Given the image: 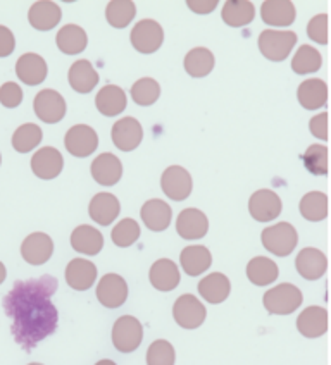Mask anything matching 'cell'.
I'll return each mask as SVG.
<instances>
[{"label": "cell", "instance_id": "obj_1", "mask_svg": "<svg viewBox=\"0 0 331 365\" xmlns=\"http://www.w3.org/2000/svg\"><path fill=\"white\" fill-rule=\"evenodd\" d=\"M57 286V279L52 276L16 281L4 298V309L12 322L11 333L23 350H33L57 329L59 315L52 304Z\"/></svg>", "mask_w": 331, "mask_h": 365}, {"label": "cell", "instance_id": "obj_2", "mask_svg": "<svg viewBox=\"0 0 331 365\" xmlns=\"http://www.w3.org/2000/svg\"><path fill=\"white\" fill-rule=\"evenodd\" d=\"M260 242L269 254L276 257H287L295 250L299 243V235L295 227L290 222H278L275 226H269L260 235Z\"/></svg>", "mask_w": 331, "mask_h": 365}, {"label": "cell", "instance_id": "obj_3", "mask_svg": "<svg viewBox=\"0 0 331 365\" xmlns=\"http://www.w3.org/2000/svg\"><path fill=\"white\" fill-rule=\"evenodd\" d=\"M302 292L297 286L283 283L271 288L264 294V307L269 314L290 315L302 305Z\"/></svg>", "mask_w": 331, "mask_h": 365}, {"label": "cell", "instance_id": "obj_4", "mask_svg": "<svg viewBox=\"0 0 331 365\" xmlns=\"http://www.w3.org/2000/svg\"><path fill=\"white\" fill-rule=\"evenodd\" d=\"M297 43V35L293 31L264 30L259 35V51L271 62L285 61Z\"/></svg>", "mask_w": 331, "mask_h": 365}, {"label": "cell", "instance_id": "obj_5", "mask_svg": "<svg viewBox=\"0 0 331 365\" xmlns=\"http://www.w3.org/2000/svg\"><path fill=\"white\" fill-rule=\"evenodd\" d=\"M143 327L133 315H124L116 321L113 327V345L121 354H131L142 345Z\"/></svg>", "mask_w": 331, "mask_h": 365}, {"label": "cell", "instance_id": "obj_6", "mask_svg": "<svg viewBox=\"0 0 331 365\" xmlns=\"http://www.w3.org/2000/svg\"><path fill=\"white\" fill-rule=\"evenodd\" d=\"M173 315H175L176 324L183 327V329H197V327L204 324L207 310L197 297L186 293L181 294L175 302Z\"/></svg>", "mask_w": 331, "mask_h": 365}, {"label": "cell", "instance_id": "obj_7", "mask_svg": "<svg viewBox=\"0 0 331 365\" xmlns=\"http://www.w3.org/2000/svg\"><path fill=\"white\" fill-rule=\"evenodd\" d=\"M164 41L163 26L154 19H143L135 24L131 31V45L140 53H154Z\"/></svg>", "mask_w": 331, "mask_h": 365}, {"label": "cell", "instance_id": "obj_8", "mask_svg": "<svg viewBox=\"0 0 331 365\" xmlns=\"http://www.w3.org/2000/svg\"><path fill=\"white\" fill-rule=\"evenodd\" d=\"M64 147L71 155L85 157L92 155L98 147V136L93 128L86 126V124H76V126L69 128V131L64 136Z\"/></svg>", "mask_w": 331, "mask_h": 365}, {"label": "cell", "instance_id": "obj_9", "mask_svg": "<svg viewBox=\"0 0 331 365\" xmlns=\"http://www.w3.org/2000/svg\"><path fill=\"white\" fill-rule=\"evenodd\" d=\"M161 188L166 197L175 202H183L190 197L193 188V181L190 173L180 165H171L161 176Z\"/></svg>", "mask_w": 331, "mask_h": 365}, {"label": "cell", "instance_id": "obj_10", "mask_svg": "<svg viewBox=\"0 0 331 365\" xmlns=\"http://www.w3.org/2000/svg\"><path fill=\"white\" fill-rule=\"evenodd\" d=\"M36 118L40 121L47 124L59 123L66 115V101L64 97L56 90H41L35 97V103H33Z\"/></svg>", "mask_w": 331, "mask_h": 365}, {"label": "cell", "instance_id": "obj_11", "mask_svg": "<svg viewBox=\"0 0 331 365\" xmlns=\"http://www.w3.org/2000/svg\"><path fill=\"white\" fill-rule=\"evenodd\" d=\"M280 197L273 190H259L248 200V212L259 222H271L281 214Z\"/></svg>", "mask_w": 331, "mask_h": 365}, {"label": "cell", "instance_id": "obj_12", "mask_svg": "<svg viewBox=\"0 0 331 365\" xmlns=\"http://www.w3.org/2000/svg\"><path fill=\"white\" fill-rule=\"evenodd\" d=\"M128 298V284L119 274H106L97 284V300L106 309H119Z\"/></svg>", "mask_w": 331, "mask_h": 365}, {"label": "cell", "instance_id": "obj_13", "mask_svg": "<svg viewBox=\"0 0 331 365\" xmlns=\"http://www.w3.org/2000/svg\"><path fill=\"white\" fill-rule=\"evenodd\" d=\"M54 254V242L49 235L45 233H31L24 238L21 245V255L31 265H41L49 262Z\"/></svg>", "mask_w": 331, "mask_h": 365}, {"label": "cell", "instance_id": "obj_14", "mask_svg": "<svg viewBox=\"0 0 331 365\" xmlns=\"http://www.w3.org/2000/svg\"><path fill=\"white\" fill-rule=\"evenodd\" d=\"M62 168H64V159L54 147L40 148L31 159V171L40 180H54L62 173Z\"/></svg>", "mask_w": 331, "mask_h": 365}, {"label": "cell", "instance_id": "obj_15", "mask_svg": "<svg viewBox=\"0 0 331 365\" xmlns=\"http://www.w3.org/2000/svg\"><path fill=\"white\" fill-rule=\"evenodd\" d=\"M142 124L135 118H123L113 126V142L119 150L131 152L142 143Z\"/></svg>", "mask_w": 331, "mask_h": 365}, {"label": "cell", "instance_id": "obj_16", "mask_svg": "<svg viewBox=\"0 0 331 365\" xmlns=\"http://www.w3.org/2000/svg\"><path fill=\"white\" fill-rule=\"evenodd\" d=\"M176 231L183 240H200L209 231L207 215L198 209H185L176 219Z\"/></svg>", "mask_w": 331, "mask_h": 365}, {"label": "cell", "instance_id": "obj_17", "mask_svg": "<svg viewBox=\"0 0 331 365\" xmlns=\"http://www.w3.org/2000/svg\"><path fill=\"white\" fill-rule=\"evenodd\" d=\"M297 329L304 338H321L328 331V312L322 307H307L297 319Z\"/></svg>", "mask_w": 331, "mask_h": 365}, {"label": "cell", "instance_id": "obj_18", "mask_svg": "<svg viewBox=\"0 0 331 365\" xmlns=\"http://www.w3.org/2000/svg\"><path fill=\"white\" fill-rule=\"evenodd\" d=\"M47 71V62L39 53H24L16 62V74L28 86H36L45 81Z\"/></svg>", "mask_w": 331, "mask_h": 365}, {"label": "cell", "instance_id": "obj_19", "mask_svg": "<svg viewBox=\"0 0 331 365\" xmlns=\"http://www.w3.org/2000/svg\"><path fill=\"white\" fill-rule=\"evenodd\" d=\"M295 267L304 279L316 281L325 276L326 269H328V259L317 248H304L297 255Z\"/></svg>", "mask_w": 331, "mask_h": 365}, {"label": "cell", "instance_id": "obj_20", "mask_svg": "<svg viewBox=\"0 0 331 365\" xmlns=\"http://www.w3.org/2000/svg\"><path fill=\"white\" fill-rule=\"evenodd\" d=\"M97 281V267L85 259H74L66 267V283L76 292H86Z\"/></svg>", "mask_w": 331, "mask_h": 365}, {"label": "cell", "instance_id": "obj_21", "mask_svg": "<svg viewBox=\"0 0 331 365\" xmlns=\"http://www.w3.org/2000/svg\"><path fill=\"white\" fill-rule=\"evenodd\" d=\"M62 18L61 7L56 2L51 0H40L31 6L30 12H28V21L35 30L49 31L59 24Z\"/></svg>", "mask_w": 331, "mask_h": 365}, {"label": "cell", "instance_id": "obj_22", "mask_svg": "<svg viewBox=\"0 0 331 365\" xmlns=\"http://www.w3.org/2000/svg\"><path fill=\"white\" fill-rule=\"evenodd\" d=\"M148 279L159 292H173L181 281L180 269L173 260L161 259L152 264L151 271H148Z\"/></svg>", "mask_w": 331, "mask_h": 365}, {"label": "cell", "instance_id": "obj_23", "mask_svg": "<svg viewBox=\"0 0 331 365\" xmlns=\"http://www.w3.org/2000/svg\"><path fill=\"white\" fill-rule=\"evenodd\" d=\"M123 176V164L113 153H101L92 163V178L101 186H114Z\"/></svg>", "mask_w": 331, "mask_h": 365}, {"label": "cell", "instance_id": "obj_24", "mask_svg": "<svg viewBox=\"0 0 331 365\" xmlns=\"http://www.w3.org/2000/svg\"><path fill=\"white\" fill-rule=\"evenodd\" d=\"M295 16V6L290 0H266L260 7V18L269 26H290Z\"/></svg>", "mask_w": 331, "mask_h": 365}, {"label": "cell", "instance_id": "obj_25", "mask_svg": "<svg viewBox=\"0 0 331 365\" xmlns=\"http://www.w3.org/2000/svg\"><path fill=\"white\" fill-rule=\"evenodd\" d=\"M140 215H142V221L148 230L159 233V231L168 230L169 224H171L173 210L164 200L152 198V200H147L143 203Z\"/></svg>", "mask_w": 331, "mask_h": 365}, {"label": "cell", "instance_id": "obj_26", "mask_svg": "<svg viewBox=\"0 0 331 365\" xmlns=\"http://www.w3.org/2000/svg\"><path fill=\"white\" fill-rule=\"evenodd\" d=\"M119 200L111 193H97L88 207L90 217L101 226H111V222H114L119 215Z\"/></svg>", "mask_w": 331, "mask_h": 365}, {"label": "cell", "instance_id": "obj_27", "mask_svg": "<svg viewBox=\"0 0 331 365\" xmlns=\"http://www.w3.org/2000/svg\"><path fill=\"white\" fill-rule=\"evenodd\" d=\"M297 97H299L300 106L307 110H316L320 107H325L328 102V85L326 81L317 80V78H310L300 83L299 90H297Z\"/></svg>", "mask_w": 331, "mask_h": 365}, {"label": "cell", "instance_id": "obj_28", "mask_svg": "<svg viewBox=\"0 0 331 365\" xmlns=\"http://www.w3.org/2000/svg\"><path fill=\"white\" fill-rule=\"evenodd\" d=\"M231 284L230 279L221 272H213L198 283V293L204 298L207 304H223L230 297Z\"/></svg>", "mask_w": 331, "mask_h": 365}, {"label": "cell", "instance_id": "obj_29", "mask_svg": "<svg viewBox=\"0 0 331 365\" xmlns=\"http://www.w3.org/2000/svg\"><path fill=\"white\" fill-rule=\"evenodd\" d=\"M95 106H97V110L101 112L102 115L114 118V115H119L121 112H124V109H126V93H124V90L119 88V86L106 85L97 93Z\"/></svg>", "mask_w": 331, "mask_h": 365}, {"label": "cell", "instance_id": "obj_30", "mask_svg": "<svg viewBox=\"0 0 331 365\" xmlns=\"http://www.w3.org/2000/svg\"><path fill=\"white\" fill-rule=\"evenodd\" d=\"M71 247L78 254L83 255H97L103 247V236L97 227L92 226H78L71 235Z\"/></svg>", "mask_w": 331, "mask_h": 365}, {"label": "cell", "instance_id": "obj_31", "mask_svg": "<svg viewBox=\"0 0 331 365\" xmlns=\"http://www.w3.org/2000/svg\"><path fill=\"white\" fill-rule=\"evenodd\" d=\"M69 85L78 93H90L98 83V74L93 69L92 62L90 61H76L69 68L68 73Z\"/></svg>", "mask_w": 331, "mask_h": 365}, {"label": "cell", "instance_id": "obj_32", "mask_svg": "<svg viewBox=\"0 0 331 365\" xmlns=\"http://www.w3.org/2000/svg\"><path fill=\"white\" fill-rule=\"evenodd\" d=\"M280 276V267L268 257H254L247 264V277L255 286H268L275 283Z\"/></svg>", "mask_w": 331, "mask_h": 365}, {"label": "cell", "instance_id": "obj_33", "mask_svg": "<svg viewBox=\"0 0 331 365\" xmlns=\"http://www.w3.org/2000/svg\"><path fill=\"white\" fill-rule=\"evenodd\" d=\"M223 21L231 28H242L254 21L255 7L248 0H228L223 7Z\"/></svg>", "mask_w": 331, "mask_h": 365}, {"label": "cell", "instance_id": "obj_34", "mask_svg": "<svg viewBox=\"0 0 331 365\" xmlns=\"http://www.w3.org/2000/svg\"><path fill=\"white\" fill-rule=\"evenodd\" d=\"M181 267L185 269V272L188 276H200L202 272H205L207 269L213 264V255L202 245H192V247H186L181 252Z\"/></svg>", "mask_w": 331, "mask_h": 365}, {"label": "cell", "instance_id": "obj_35", "mask_svg": "<svg viewBox=\"0 0 331 365\" xmlns=\"http://www.w3.org/2000/svg\"><path fill=\"white\" fill-rule=\"evenodd\" d=\"M86 43H88V36L78 24H66L57 33V47L62 53H68V56L81 53L86 48Z\"/></svg>", "mask_w": 331, "mask_h": 365}, {"label": "cell", "instance_id": "obj_36", "mask_svg": "<svg viewBox=\"0 0 331 365\" xmlns=\"http://www.w3.org/2000/svg\"><path fill=\"white\" fill-rule=\"evenodd\" d=\"M214 56L209 48L197 47L185 57V71L192 78H204L214 69Z\"/></svg>", "mask_w": 331, "mask_h": 365}, {"label": "cell", "instance_id": "obj_37", "mask_svg": "<svg viewBox=\"0 0 331 365\" xmlns=\"http://www.w3.org/2000/svg\"><path fill=\"white\" fill-rule=\"evenodd\" d=\"M300 214L302 217L310 222L322 221L328 217V197L322 192H309L302 197L300 200Z\"/></svg>", "mask_w": 331, "mask_h": 365}, {"label": "cell", "instance_id": "obj_38", "mask_svg": "<svg viewBox=\"0 0 331 365\" xmlns=\"http://www.w3.org/2000/svg\"><path fill=\"white\" fill-rule=\"evenodd\" d=\"M135 2H130V0H113L106 7L107 23L113 28H118V30L126 28L135 19Z\"/></svg>", "mask_w": 331, "mask_h": 365}, {"label": "cell", "instance_id": "obj_39", "mask_svg": "<svg viewBox=\"0 0 331 365\" xmlns=\"http://www.w3.org/2000/svg\"><path fill=\"white\" fill-rule=\"evenodd\" d=\"M41 138H44V133H41L40 126H36L33 123L23 124L12 135V147H14L16 152L28 153L33 148L39 147L41 143Z\"/></svg>", "mask_w": 331, "mask_h": 365}, {"label": "cell", "instance_id": "obj_40", "mask_svg": "<svg viewBox=\"0 0 331 365\" xmlns=\"http://www.w3.org/2000/svg\"><path fill=\"white\" fill-rule=\"evenodd\" d=\"M322 57L317 48L310 45H302L292 59V69L297 74H312L321 69Z\"/></svg>", "mask_w": 331, "mask_h": 365}, {"label": "cell", "instance_id": "obj_41", "mask_svg": "<svg viewBox=\"0 0 331 365\" xmlns=\"http://www.w3.org/2000/svg\"><path fill=\"white\" fill-rule=\"evenodd\" d=\"M161 97V86L159 83L152 78H142L131 86V98L135 103L142 107H148L152 103L157 102V98Z\"/></svg>", "mask_w": 331, "mask_h": 365}, {"label": "cell", "instance_id": "obj_42", "mask_svg": "<svg viewBox=\"0 0 331 365\" xmlns=\"http://www.w3.org/2000/svg\"><path fill=\"white\" fill-rule=\"evenodd\" d=\"M304 165L314 176L328 174V148L325 145H310L304 153Z\"/></svg>", "mask_w": 331, "mask_h": 365}, {"label": "cell", "instance_id": "obj_43", "mask_svg": "<svg viewBox=\"0 0 331 365\" xmlns=\"http://www.w3.org/2000/svg\"><path fill=\"white\" fill-rule=\"evenodd\" d=\"M113 242L116 247H131L140 238V226L135 219H123L121 222L116 224L113 230Z\"/></svg>", "mask_w": 331, "mask_h": 365}, {"label": "cell", "instance_id": "obj_44", "mask_svg": "<svg viewBox=\"0 0 331 365\" xmlns=\"http://www.w3.org/2000/svg\"><path fill=\"white\" fill-rule=\"evenodd\" d=\"M175 348L166 339H157L147 350V365H175Z\"/></svg>", "mask_w": 331, "mask_h": 365}, {"label": "cell", "instance_id": "obj_45", "mask_svg": "<svg viewBox=\"0 0 331 365\" xmlns=\"http://www.w3.org/2000/svg\"><path fill=\"white\" fill-rule=\"evenodd\" d=\"M307 35L309 38L316 41V43H328V14L314 16V18L309 21Z\"/></svg>", "mask_w": 331, "mask_h": 365}, {"label": "cell", "instance_id": "obj_46", "mask_svg": "<svg viewBox=\"0 0 331 365\" xmlns=\"http://www.w3.org/2000/svg\"><path fill=\"white\" fill-rule=\"evenodd\" d=\"M23 102V90L16 83L7 81L0 86V103L7 109H16Z\"/></svg>", "mask_w": 331, "mask_h": 365}, {"label": "cell", "instance_id": "obj_47", "mask_svg": "<svg viewBox=\"0 0 331 365\" xmlns=\"http://www.w3.org/2000/svg\"><path fill=\"white\" fill-rule=\"evenodd\" d=\"M309 128H310V133H312L317 140L326 142V140H328V114L322 112V114L314 115V118L310 119Z\"/></svg>", "mask_w": 331, "mask_h": 365}, {"label": "cell", "instance_id": "obj_48", "mask_svg": "<svg viewBox=\"0 0 331 365\" xmlns=\"http://www.w3.org/2000/svg\"><path fill=\"white\" fill-rule=\"evenodd\" d=\"M16 48V38L7 26H0V57H9Z\"/></svg>", "mask_w": 331, "mask_h": 365}, {"label": "cell", "instance_id": "obj_49", "mask_svg": "<svg viewBox=\"0 0 331 365\" xmlns=\"http://www.w3.org/2000/svg\"><path fill=\"white\" fill-rule=\"evenodd\" d=\"M186 6H188L193 12H197V14H209V12L216 9L219 2L218 0H188Z\"/></svg>", "mask_w": 331, "mask_h": 365}, {"label": "cell", "instance_id": "obj_50", "mask_svg": "<svg viewBox=\"0 0 331 365\" xmlns=\"http://www.w3.org/2000/svg\"><path fill=\"white\" fill-rule=\"evenodd\" d=\"M6 276H7V271H6V265L0 262V284L6 281Z\"/></svg>", "mask_w": 331, "mask_h": 365}, {"label": "cell", "instance_id": "obj_51", "mask_svg": "<svg viewBox=\"0 0 331 365\" xmlns=\"http://www.w3.org/2000/svg\"><path fill=\"white\" fill-rule=\"evenodd\" d=\"M95 365H116L113 360H101V362H97Z\"/></svg>", "mask_w": 331, "mask_h": 365}, {"label": "cell", "instance_id": "obj_52", "mask_svg": "<svg viewBox=\"0 0 331 365\" xmlns=\"http://www.w3.org/2000/svg\"><path fill=\"white\" fill-rule=\"evenodd\" d=\"M30 365H44V364H36V362H35V364H30Z\"/></svg>", "mask_w": 331, "mask_h": 365}, {"label": "cell", "instance_id": "obj_53", "mask_svg": "<svg viewBox=\"0 0 331 365\" xmlns=\"http://www.w3.org/2000/svg\"><path fill=\"white\" fill-rule=\"evenodd\" d=\"M0 164H2V155H0Z\"/></svg>", "mask_w": 331, "mask_h": 365}]
</instances>
